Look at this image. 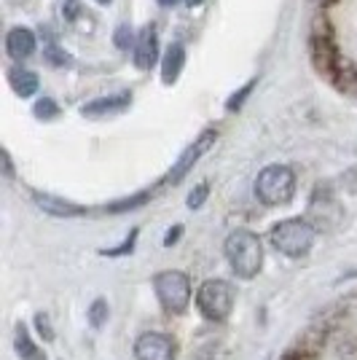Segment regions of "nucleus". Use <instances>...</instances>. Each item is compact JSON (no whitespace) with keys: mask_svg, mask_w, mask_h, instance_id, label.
<instances>
[{"mask_svg":"<svg viewBox=\"0 0 357 360\" xmlns=\"http://www.w3.org/2000/svg\"><path fill=\"white\" fill-rule=\"evenodd\" d=\"M35 328H38V333L44 336L46 342H51V339H54V330H51L48 315H44V312H38V315H35Z\"/></svg>","mask_w":357,"mask_h":360,"instance_id":"6ab92c4d","label":"nucleus"},{"mask_svg":"<svg viewBox=\"0 0 357 360\" xmlns=\"http://www.w3.org/2000/svg\"><path fill=\"white\" fill-rule=\"evenodd\" d=\"M97 3H110V0H97Z\"/></svg>","mask_w":357,"mask_h":360,"instance_id":"cd10ccee","label":"nucleus"},{"mask_svg":"<svg viewBox=\"0 0 357 360\" xmlns=\"http://www.w3.org/2000/svg\"><path fill=\"white\" fill-rule=\"evenodd\" d=\"M159 3H162V6H175L178 0H159Z\"/></svg>","mask_w":357,"mask_h":360,"instance_id":"a878e982","label":"nucleus"},{"mask_svg":"<svg viewBox=\"0 0 357 360\" xmlns=\"http://www.w3.org/2000/svg\"><path fill=\"white\" fill-rule=\"evenodd\" d=\"M215 140H218V129H205L199 137H194V143L180 153V159L172 165V169L167 172V183H180V180L186 178V175L196 167V162H199V159L212 148V143H215Z\"/></svg>","mask_w":357,"mask_h":360,"instance_id":"423d86ee","label":"nucleus"},{"mask_svg":"<svg viewBox=\"0 0 357 360\" xmlns=\"http://www.w3.org/2000/svg\"><path fill=\"white\" fill-rule=\"evenodd\" d=\"M6 51L11 60H27L35 51V35L27 27H14L6 35Z\"/></svg>","mask_w":357,"mask_h":360,"instance_id":"9b49d317","label":"nucleus"},{"mask_svg":"<svg viewBox=\"0 0 357 360\" xmlns=\"http://www.w3.org/2000/svg\"><path fill=\"white\" fill-rule=\"evenodd\" d=\"M46 57H48V60L51 62H57V65H67V54H62L60 49H48V54H46Z\"/></svg>","mask_w":357,"mask_h":360,"instance_id":"5701e85b","label":"nucleus"},{"mask_svg":"<svg viewBox=\"0 0 357 360\" xmlns=\"http://www.w3.org/2000/svg\"><path fill=\"white\" fill-rule=\"evenodd\" d=\"M8 84H11V89L19 94V97H32L38 86H41V81H38V75L32 73V70H25V68H14L11 73H8Z\"/></svg>","mask_w":357,"mask_h":360,"instance_id":"4468645a","label":"nucleus"},{"mask_svg":"<svg viewBox=\"0 0 357 360\" xmlns=\"http://www.w3.org/2000/svg\"><path fill=\"white\" fill-rule=\"evenodd\" d=\"M132 103V91H119V94H108V97H97L81 108L84 116H110V113H121L124 108Z\"/></svg>","mask_w":357,"mask_h":360,"instance_id":"9d476101","label":"nucleus"},{"mask_svg":"<svg viewBox=\"0 0 357 360\" xmlns=\"http://www.w3.org/2000/svg\"><path fill=\"white\" fill-rule=\"evenodd\" d=\"M296 194V175L285 165H268L255 178V196L268 207H283Z\"/></svg>","mask_w":357,"mask_h":360,"instance_id":"f03ea898","label":"nucleus"},{"mask_svg":"<svg viewBox=\"0 0 357 360\" xmlns=\"http://www.w3.org/2000/svg\"><path fill=\"white\" fill-rule=\"evenodd\" d=\"M153 191H140V194L129 196V199H119V202H113V205H108V212H126V210H134V207H140V205H145Z\"/></svg>","mask_w":357,"mask_h":360,"instance_id":"2eb2a0df","label":"nucleus"},{"mask_svg":"<svg viewBox=\"0 0 357 360\" xmlns=\"http://www.w3.org/2000/svg\"><path fill=\"white\" fill-rule=\"evenodd\" d=\"M126 27H119V32H116V44L119 46H129V35H126Z\"/></svg>","mask_w":357,"mask_h":360,"instance_id":"b1692460","label":"nucleus"},{"mask_svg":"<svg viewBox=\"0 0 357 360\" xmlns=\"http://www.w3.org/2000/svg\"><path fill=\"white\" fill-rule=\"evenodd\" d=\"M268 242L274 245L277 253L287 255V258H301V255H306L312 250L314 229L304 218H287V221H280V224L271 226Z\"/></svg>","mask_w":357,"mask_h":360,"instance_id":"7ed1b4c3","label":"nucleus"},{"mask_svg":"<svg viewBox=\"0 0 357 360\" xmlns=\"http://www.w3.org/2000/svg\"><path fill=\"white\" fill-rule=\"evenodd\" d=\"M35 199V205L41 207L44 212L48 215H54V218H78V215H84L86 207H81V205H75V202H67V199H62V196H54V194H32Z\"/></svg>","mask_w":357,"mask_h":360,"instance_id":"1a4fd4ad","label":"nucleus"},{"mask_svg":"<svg viewBox=\"0 0 357 360\" xmlns=\"http://www.w3.org/2000/svg\"><path fill=\"white\" fill-rule=\"evenodd\" d=\"M183 65H186V49L180 44L169 46L167 49V54H164L162 60V81L169 86V84H175L183 73Z\"/></svg>","mask_w":357,"mask_h":360,"instance_id":"f8f14e48","label":"nucleus"},{"mask_svg":"<svg viewBox=\"0 0 357 360\" xmlns=\"http://www.w3.org/2000/svg\"><path fill=\"white\" fill-rule=\"evenodd\" d=\"M175 352L178 347L172 342V336L159 330H148L134 342V360H175Z\"/></svg>","mask_w":357,"mask_h":360,"instance_id":"0eeeda50","label":"nucleus"},{"mask_svg":"<svg viewBox=\"0 0 357 360\" xmlns=\"http://www.w3.org/2000/svg\"><path fill=\"white\" fill-rule=\"evenodd\" d=\"M14 347H16L19 360H46V352H41V347L30 339V330H27L25 323H19V326H16Z\"/></svg>","mask_w":357,"mask_h":360,"instance_id":"ddd939ff","label":"nucleus"},{"mask_svg":"<svg viewBox=\"0 0 357 360\" xmlns=\"http://www.w3.org/2000/svg\"><path fill=\"white\" fill-rule=\"evenodd\" d=\"M32 110H35V116H38V119H54V116H60V105H57L54 100H48V97L38 100Z\"/></svg>","mask_w":357,"mask_h":360,"instance_id":"f3484780","label":"nucleus"},{"mask_svg":"<svg viewBox=\"0 0 357 360\" xmlns=\"http://www.w3.org/2000/svg\"><path fill=\"white\" fill-rule=\"evenodd\" d=\"M132 57H134V65L140 70H150L156 65V60H159V38H156L153 27H145V30L137 35Z\"/></svg>","mask_w":357,"mask_h":360,"instance_id":"6e6552de","label":"nucleus"},{"mask_svg":"<svg viewBox=\"0 0 357 360\" xmlns=\"http://www.w3.org/2000/svg\"><path fill=\"white\" fill-rule=\"evenodd\" d=\"M134 240H137V229H134L132 234H129V237H126V240H124V245H121V248H116V250H103V255H121V253H126V250H129V253H132Z\"/></svg>","mask_w":357,"mask_h":360,"instance_id":"412c9836","label":"nucleus"},{"mask_svg":"<svg viewBox=\"0 0 357 360\" xmlns=\"http://www.w3.org/2000/svg\"><path fill=\"white\" fill-rule=\"evenodd\" d=\"M180 234H183V229H180V226H175V229H169V231L164 234V245H167V248H172V245H175V242L180 240Z\"/></svg>","mask_w":357,"mask_h":360,"instance_id":"4be33fe9","label":"nucleus"},{"mask_svg":"<svg viewBox=\"0 0 357 360\" xmlns=\"http://www.w3.org/2000/svg\"><path fill=\"white\" fill-rule=\"evenodd\" d=\"M207 196H209V183H199L194 191L188 194V207H191V210H199Z\"/></svg>","mask_w":357,"mask_h":360,"instance_id":"a211bd4d","label":"nucleus"},{"mask_svg":"<svg viewBox=\"0 0 357 360\" xmlns=\"http://www.w3.org/2000/svg\"><path fill=\"white\" fill-rule=\"evenodd\" d=\"M234 285L226 283V280H205L199 290H196V307L199 312L212 320V323H221L231 315L234 309Z\"/></svg>","mask_w":357,"mask_h":360,"instance_id":"39448f33","label":"nucleus"},{"mask_svg":"<svg viewBox=\"0 0 357 360\" xmlns=\"http://www.w3.org/2000/svg\"><path fill=\"white\" fill-rule=\"evenodd\" d=\"M153 293L167 312L180 315L191 304V277L186 271L164 269L159 274H153Z\"/></svg>","mask_w":357,"mask_h":360,"instance_id":"20e7f679","label":"nucleus"},{"mask_svg":"<svg viewBox=\"0 0 357 360\" xmlns=\"http://www.w3.org/2000/svg\"><path fill=\"white\" fill-rule=\"evenodd\" d=\"M186 3H188V6H199V3H202V0H186Z\"/></svg>","mask_w":357,"mask_h":360,"instance_id":"bb28decb","label":"nucleus"},{"mask_svg":"<svg viewBox=\"0 0 357 360\" xmlns=\"http://www.w3.org/2000/svg\"><path fill=\"white\" fill-rule=\"evenodd\" d=\"M105 320H108V301H105V299L91 301V307H89V323H91V328H103Z\"/></svg>","mask_w":357,"mask_h":360,"instance_id":"dca6fc26","label":"nucleus"},{"mask_svg":"<svg viewBox=\"0 0 357 360\" xmlns=\"http://www.w3.org/2000/svg\"><path fill=\"white\" fill-rule=\"evenodd\" d=\"M223 253L231 271L242 280H253L264 266V242L247 229H237L234 234L226 237Z\"/></svg>","mask_w":357,"mask_h":360,"instance_id":"f257e3e1","label":"nucleus"},{"mask_svg":"<svg viewBox=\"0 0 357 360\" xmlns=\"http://www.w3.org/2000/svg\"><path fill=\"white\" fill-rule=\"evenodd\" d=\"M3 169H6V178H11V159L6 150H3Z\"/></svg>","mask_w":357,"mask_h":360,"instance_id":"393cba45","label":"nucleus"},{"mask_svg":"<svg viewBox=\"0 0 357 360\" xmlns=\"http://www.w3.org/2000/svg\"><path fill=\"white\" fill-rule=\"evenodd\" d=\"M253 84H255V81H250V84H245V86H242V89H239L237 94H234V97L228 100V103H226V108H228V110H237V108L242 105V100L247 97V91L253 89Z\"/></svg>","mask_w":357,"mask_h":360,"instance_id":"aec40b11","label":"nucleus"}]
</instances>
